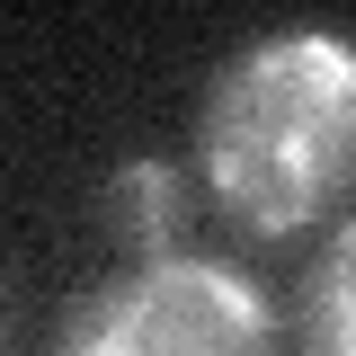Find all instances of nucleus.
<instances>
[{"instance_id": "f257e3e1", "label": "nucleus", "mask_w": 356, "mask_h": 356, "mask_svg": "<svg viewBox=\"0 0 356 356\" xmlns=\"http://www.w3.org/2000/svg\"><path fill=\"white\" fill-rule=\"evenodd\" d=\"M205 170L250 232H294L356 187V44L267 36L222 63L205 98Z\"/></svg>"}, {"instance_id": "f03ea898", "label": "nucleus", "mask_w": 356, "mask_h": 356, "mask_svg": "<svg viewBox=\"0 0 356 356\" xmlns=\"http://www.w3.org/2000/svg\"><path fill=\"white\" fill-rule=\"evenodd\" d=\"M54 356H267V303L214 259H143L98 285Z\"/></svg>"}, {"instance_id": "7ed1b4c3", "label": "nucleus", "mask_w": 356, "mask_h": 356, "mask_svg": "<svg viewBox=\"0 0 356 356\" xmlns=\"http://www.w3.org/2000/svg\"><path fill=\"white\" fill-rule=\"evenodd\" d=\"M178 222H187V187H178L170 161H125V170L98 187V232L125 241L134 259H170Z\"/></svg>"}, {"instance_id": "20e7f679", "label": "nucleus", "mask_w": 356, "mask_h": 356, "mask_svg": "<svg viewBox=\"0 0 356 356\" xmlns=\"http://www.w3.org/2000/svg\"><path fill=\"white\" fill-rule=\"evenodd\" d=\"M312 356H356V222L330 241V259L312 276V312H303Z\"/></svg>"}]
</instances>
